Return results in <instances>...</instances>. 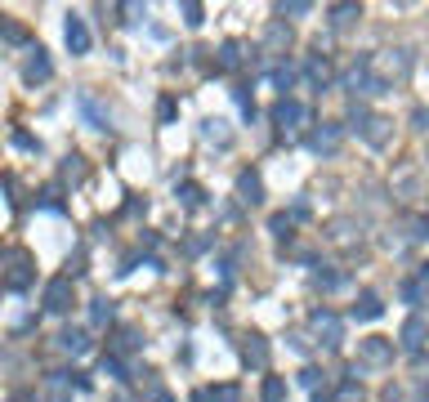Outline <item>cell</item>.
Here are the masks:
<instances>
[{"mask_svg":"<svg viewBox=\"0 0 429 402\" xmlns=\"http://www.w3.org/2000/svg\"><path fill=\"white\" fill-rule=\"evenodd\" d=\"M358 358L367 362V367H389V362H394V340H385V335L358 340Z\"/></svg>","mask_w":429,"mask_h":402,"instance_id":"cell-1","label":"cell"},{"mask_svg":"<svg viewBox=\"0 0 429 402\" xmlns=\"http://www.w3.org/2000/svg\"><path fill=\"white\" fill-rule=\"evenodd\" d=\"M72 304H77L72 277H50V282H45V309H50V313H67Z\"/></svg>","mask_w":429,"mask_h":402,"instance_id":"cell-2","label":"cell"},{"mask_svg":"<svg viewBox=\"0 0 429 402\" xmlns=\"http://www.w3.org/2000/svg\"><path fill=\"white\" fill-rule=\"evenodd\" d=\"M5 286H9V290H27V286H32V260H27V250H9Z\"/></svg>","mask_w":429,"mask_h":402,"instance_id":"cell-3","label":"cell"},{"mask_svg":"<svg viewBox=\"0 0 429 402\" xmlns=\"http://www.w3.org/2000/svg\"><path fill=\"white\" fill-rule=\"evenodd\" d=\"M273 121H277L282 130H300L304 121H309V107H304L300 99H282V103L273 107Z\"/></svg>","mask_w":429,"mask_h":402,"instance_id":"cell-4","label":"cell"},{"mask_svg":"<svg viewBox=\"0 0 429 402\" xmlns=\"http://www.w3.org/2000/svg\"><path fill=\"white\" fill-rule=\"evenodd\" d=\"M340 139H345V126H322V130H313L309 148H313L317 156H336V152H340Z\"/></svg>","mask_w":429,"mask_h":402,"instance_id":"cell-5","label":"cell"},{"mask_svg":"<svg viewBox=\"0 0 429 402\" xmlns=\"http://www.w3.org/2000/svg\"><path fill=\"white\" fill-rule=\"evenodd\" d=\"M313 331L317 335H326V349H336L340 344V335H345V331H340V318H336V313H331V309H313Z\"/></svg>","mask_w":429,"mask_h":402,"instance_id":"cell-6","label":"cell"},{"mask_svg":"<svg viewBox=\"0 0 429 402\" xmlns=\"http://www.w3.org/2000/svg\"><path fill=\"white\" fill-rule=\"evenodd\" d=\"M237 197L246 201V206H260L264 201V179L255 175V170H242V175H237Z\"/></svg>","mask_w":429,"mask_h":402,"instance_id":"cell-7","label":"cell"},{"mask_svg":"<svg viewBox=\"0 0 429 402\" xmlns=\"http://www.w3.org/2000/svg\"><path fill=\"white\" fill-rule=\"evenodd\" d=\"M362 139L371 143V148H385V143L394 139V121H389V116H371V121L362 126Z\"/></svg>","mask_w":429,"mask_h":402,"instance_id":"cell-8","label":"cell"},{"mask_svg":"<svg viewBox=\"0 0 429 402\" xmlns=\"http://www.w3.org/2000/svg\"><path fill=\"white\" fill-rule=\"evenodd\" d=\"M63 36H67V50H72V54H90V27H85V18L72 14Z\"/></svg>","mask_w":429,"mask_h":402,"instance_id":"cell-9","label":"cell"},{"mask_svg":"<svg viewBox=\"0 0 429 402\" xmlns=\"http://www.w3.org/2000/svg\"><path fill=\"white\" fill-rule=\"evenodd\" d=\"M425 335H429V326H425V318H407L402 322V335H398V344L407 349V353H416L425 344Z\"/></svg>","mask_w":429,"mask_h":402,"instance_id":"cell-10","label":"cell"},{"mask_svg":"<svg viewBox=\"0 0 429 402\" xmlns=\"http://www.w3.org/2000/svg\"><path fill=\"white\" fill-rule=\"evenodd\" d=\"M81 112L90 116V126H94V130H112V112H107V107L94 99V94H81Z\"/></svg>","mask_w":429,"mask_h":402,"instance_id":"cell-11","label":"cell"},{"mask_svg":"<svg viewBox=\"0 0 429 402\" xmlns=\"http://www.w3.org/2000/svg\"><path fill=\"white\" fill-rule=\"evenodd\" d=\"M242 358H246L255 371H264V367H268V344H264V335H246V340H242Z\"/></svg>","mask_w":429,"mask_h":402,"instance_id":"cell-12","label":"cell"},{"mask_svg":"<svg viewBox=\"0 0 429 402\" xmlns=\"http://www.w3.org/2000/svg\"><path fill=\"white\" fill-rule=\"evenodd\" d=\"M380 313H385L380 295H376V290H362V295H358V304H353V318H358V322H376Z\"/></svg>","mask_w":429,"mask_h":402,"instance_id":"cell-13","label":"cell"},{"mask_svg":"<svg viewBox=\"0 0 429 402\" xmlns=\"http://www.w3.org/2000/svg\"><path fill=\"white\" fill-rule=\"evenodd\" d=\"M22 76H27L32 85H36V81H50V76H54V67H50V58H45V50H32L27 67H22Z\"/></svg>","mask_w":429,"mask_h":402,"instance_id":"cell-14","label":"cell"},{"mask_svg":"<svg viewBox=\"0 0 429 402\" xmlns=\"http://www.w3.org/2000/svg\"><path fill=\"white\" fill-rule=\"evenodd\" d=\"M286 45H291V27H286V22H268V32H264V50L268 54H277V50H286Z\"/></svg>","mask_w":429,"mask_h":402,"instance_id":"cell-15","label":"cell"},{"mask_svg":"<svg viewBox=\"0 0 429 402\" xmlns=\"http://www.w3.org/2000/svg\"><path fill=\"white\" fill-rule=\"evenodd\" d=\"M219 72H232V67H242V45L237 41H224L219 45V63H215Z\"/></svg>","mask_w":429,"mask_h":402,"instance_id":"cell-16","label":"cell"},{"mask_svg":"<svg viewBox=\"0 0 429 402\" xmlns=\"http://www.w3.org/2000/svg\"><path fill=\"white\" fill-rule=\"evenodd\" d=\"M58 349H67V353H85V349H90V335H85V331H63V335H58Z\"/></svg>","mask_w":429,"mask_h":402,"instance_id":"cell-17","label":"cell"},{"mask_svg":"<svg viewBox=\"0 0 429 402\" xmlns=\"http://www.w3.org/2000/svg\"><path fill=\"white\" fill-rule=\"evenodd\" d=\"M202 134H206V139H211V143H219V148H228V139H232L224 121H206V126H202Z\"/></svg>","mask_w":429,"mask_h":402,"instance_id":"cell-18","label":"cell"},{"mask_svg":"<svg viewBox=\"0 0 429 402\" xmlns=\"http://www.w3.org/2000/svg\"><path fill=\"white\" fill-rule=\"evenodd\" d=\"M331 402H367V394H362L358 380H345V384L336 389V398H331Z\"/></svg>","mask_w":429,"mask_h":402,"instance_id":"cell-19","label":"cell"},{"mask_svg":"<svg viewBox=\"0 0 429 402\" xmlns=\"http://www.w3.org/2000/svg\"><path fill=\"white\" fill-rule=\"evenodd\" d=\"M353 18H362L358 5H336V9H331V22H336V27H349Z\"/></svg>","mask_w":429,"mask_h":402,"instance_id":"cell-20","label":"cell"},{"mask_svg":"<svg viewBox=\"0 0 429 402\" xmlns=\"http://www.w3.org/2000/svg\"><path fill=\"white\" fill-rule=\"evenodd\" d=\"M286 398V380H282V375H268L264 380V402H282Z\"/></svg>","mask_w":429,"mask_h":402,"instance_id":"cell-21","label":"cell"},{"mask_svg":"<svg viewBox=\"0 0 429 402\" xmlns=\"http://www.w3.org/2000/svg\"><path fill=\"white\" fill-rule=\"evenodd\" d=\"M402 300H407V304H416V309H421V304L429 300V290H425V282H402Z\"/></svg>","mask_w":429,"mask_h":402,"instance_id":"cell-22","label":"cell"},{"mask_svg":"<svg viewBox=\"0 0 429 402\" xmlns=\"http://www.w3.org/2000/svg\"><path fill=\"white\" fill-rule=\"evenodd\" d=\"M90 322H94V326H107V322H112V300H94Z\"/></svg>","mask_w":429,"mask_h":402,"instance_id":"cell-23","label":"cell"},{"mask_svg":"<svg viewBox=\"0 0 429 402\" xmlns=\"http://www.w3.org/2000/svg\"><path fill=\"white\" fill-rule=\"evenodd\" d=\"M202 197H206V192H202L197 184H179V201L188 206V210H197V206H202Z\"/></svg>","mask_w":429,"mask_h":402,"instance_id":"cell-24","label":"cell"},{"mask_svg":"<svg viewBox=\"0 0 429 402\" xmlns=\"http://www.w3.org/2000/svg\"><path fill=\"white\" fill-rule=\"evenodd\" d=\"M309 76H313V85H326V76H331L326 58H309Z\"/></svg>","mask_w":429,"mask_h":402,"instance_id":"cell-25","label":"cell"},{"mask_svg":"<svg viewBox=\"0 0 429 402\" xmlns=\"http://www.w3.org/2000/svg\"><path fill=\"white\" fill-rule=\"evenodd\" d=\"M309 9H313L309 0H291V5H277V14H282V18H286V14H291V18H300V14H309Z\"/></svg>","mask_w":429,"mask_h":402,"instance_id":"cell-26","label":"cell"},{"mask_svg":"<svg viewBox=\"0 0 429 402\" xmlns=\"http://www.w3.org/2000/svg\"><path fill=\"white\" fill-rule=\"evenodd\" d=\"M211 398H215V402H237L242 389H237V384H219V389H211Z\"/></svg>","mask_w":429,"mask_h":402,"instance_id":"cell-27","label":"cell"},{"mask_svg":"<svg viewBox=\"0 0 429 402\" xmlns=\"http://www.w3.org/2000/svg\"><path fill=\"white\" fill-rule=\"evenodd\" d=\"M407 228H411V233H407L411 241H425V237H429V219H425V215H416V219H411Z\"/></svg>","mask_w":429,"mask_h":402,"instance_id":"cell-28","label":"cell"},{"mask_svg":"<svg viewBox=\"0 0 429 402\" xmlns=\"http://www.w3.org/2000/svg\"><path fill=\"white\" fill-rule=\"evenodd\" d=\"M331 237H336V241H349V237H353V224H349V219H336V224H331Z\"/></svg>","mask_w":429,"mask_h":402,"instance_id":"cell-29","label":"cell"},{"mask_svg":"<svg viewBox=\"0 0 429 402\" xmlns=\"http://www.w3.org/2000/svg\"><path fill=\"white\" fill-rule=\"evenodd\" d=\"M313 282L322 286V290H336V286H345V277H340V273H317Z\"/></svg>","mask_w":429,"mask_h":402,"instance_id":"cell-30","label":"cell"},{"mask_svg":"<svg viewBox=\"0 0 429 402\" xmlns=\"http://www.w3.org/2000/svg\"><path fill=\"white\" fill-rule=\"evenodd\" d=\"M183 22H188V27H202V5L188 0V5H183Z\"/></svg>","mask_w":429,"mask_h":402,"instance_id":"cell-31","label":"cell"},{"mask_svg":"<svg viewBox=\"0 0 429 402\" xmlns=\"http://www.w3.org/2000/svg\"><path fill=\"white\" fill-rule=\"evenodd\" d=\"M277 85H282V99H286V90L296 85V72H291V67H277Z\"/></svg>","mask_w":429,"mask_h":402,"instance_id":"cell-32","label":"cell"},{"mask_svg":"<svg viewBox=\"0 0 429 402\" xmlns=\"http://www.w3.org/2000/svg\"><path fill=\"white\" fill-rule=\"evenodd\" d=\"M291 224H296L291 215H273V233H277V237H286V233H291Z\"/></svg>","mask_w":429,"mask_h":402,"instance_id":"cell-33","label":"cell"},{"mask_svg":"<svg viewBox=\"0 0 429 402\" xmlns=\"http://www.w3.org/2000/svg\"><path fill=\"white\" fill-rule=\"evenodd\" d=\"M63 175H67V179H81V175H85V166H81V156H67V166H63Z\"/></svg>","mask_w":429,"mask_h":402,"instance_id":"cell-34","label":"cell"},{"mask_svg":"<svg viewBox=\"0 0 429 402\" xmlns=\"http://www.w3.org/2000/svg\"><path fill=\"white\" fill-rule=\"evenodd\" d=\"M175 112H179L175 99H161V107H157V116H161V121H175Z\"/></svg>","mask_w":429,"mask_h":402,"instance_id":"cell-35","label":"cell"},{"mask_svg":"<svg viewBox=\"0 0 429 402\" xmlns=\"http://www.w3.org/2000/svg\"><path fill=\"white\" fill-rule=\"evenodd\" d=\"M14 143H18V148H32V152H41V143H36V139H32V134H22V130L14 134Z\"/></svg>","mask_w":429,"mask_h":402,"instance_id":"cell-36","label":"cell"},{"mask_svg":"<svg viewBox=\"0 0 429 402\" xmlns=\"http://www.w3.org/2000/svg\"><path fill=\"white\" fill-rule=\"evenodd\" d=\"M117 349H139V335H134V331H121V340H117Z\"/></svg>","mask_w":429,"mask_h":402,"instance_id":"cell-37","label":"cell"},{"mask_svg":"<svg viewBox=\"0 0 429 402\" xmlns=\"http://www.w3.org/2000/svg\"><path fill=\"white\" fill-rule=\"evenodd\" d=\"M411 126L416 130H429V112H425V107H416V112H411Z\"/></svg>","mask_w":429,"mask_h":402,"instance_id":"cell-38","label":"cell"},{"mask_svg":"<svg viewBox=\"0 0 429 402\" xmlns=\"http://www.w3.org/2000/svg\"><path fill=\"white\" fill-rule=\"evenodd\" d=\"M103 375H117V380H121V362L117 358H103Z\"/></svg>","mask_w":429,"mask_h":402,"instance_id":"cell-39","label":"cell"},{"mask_svg":"<svg viewBox=\"0 0 429 402\" xmlns=\"http://www.w3.org/2000/svg\"><path fill=\"white\" fill-rule=\"evenodd\" d=\"M317 375H322V371H313V367H309V371H300V384H309V389H317Z\"/></svg>","mask_w":429,"mask_h":402,"instance_id":"cell-40","label":"cell"},{"mask_svg":"<svg viewBox=\"0 0 429 402\" xmlns=\"http://www.w3.org/2000/svg\"><path fill=\"white\" fill-rule=\"evenodd\" d=\"M421 282H429V264H421Z\"/></svg>","mask_w":429,"mask_h":402,"instance_id":"cell-41","label":"cell"},{"mask_svg":"<svg viewBox=\"0 0 429 402\" xmlns=\"http://www.w3.org/2000/svg\"><path fill=\"white\" fill-rule=\"evenodd\" d=\"M192 402H211V394H192Z\"/></svg>","mask_w":429,"mask_h":402,"instance_id":"cell-42","label":"cell"},{"mask_svg":"<svg viewBox=\"0 0 429 402\" xmlns=\"http://www.w3.org/2000/svg\"><path fill=\"white\" fill-rule=\"evenodd\" d=\"M112 402H130V394H117V398H112Z\"/></svg>","mask_w":429,"mask_h":402,"instance_id":"cell-43","label":"cell"},{"mask_svg":"<svg viewBox=\"0 0 429 402\" xmlns=\"http://www.w3.org/2000/svg\"><path fill=\"white\" fill-rule=\"evenodd\" d=\"M317 402H326V398H317Z\"/></svg>","mask_w":429,"mask_h":402,"instance_id":"cell-44","label":"cell"}]
</instances>
